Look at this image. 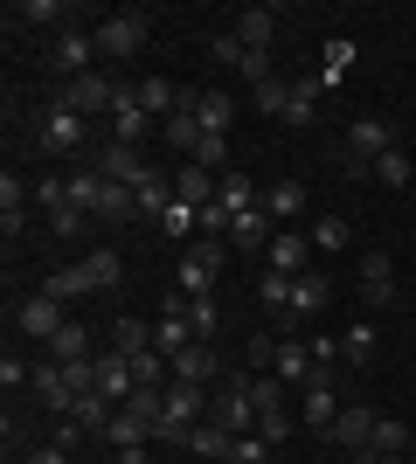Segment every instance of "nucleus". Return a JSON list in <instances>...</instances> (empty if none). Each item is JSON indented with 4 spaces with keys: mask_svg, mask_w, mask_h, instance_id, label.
Here are the masks:
<instances>
[{
    "mask_svg": "<svg viewBox=\"0 0 416 464\" xmlns=\"http://www.w3.org/2000/svg\"><path fill=\"white\" fill-rule=\"evenodd\" d=\"M63 104H70V111H83V118H98V111H111V104H119V83L98 77V70H91V77H70V83H63Z\"/></svg>",
    "mask_w": 416,
    "mask_h": 464,
    "instance_id": "9",
    "label": "nucleus"
},
{
    "mask_svg": "<svg viewBox=\"0 0 416 464\" xmlns=\"http://www.w3.org/2000/svg\"><path fill=\"white\" fill-rule=\"evenodd\" d=\"M15 326L28 333V340H35V347H49V340H56V333L70 326V319H63V305H56V298H42V291H35V298H21V312H15Z\"/></svg>",
    "mask_w": 416,
    "mask_h": 464,
    "instance_id": "10",
    "label": "nucleus"
},
{
    "mask_svg": "<svg viewBox=\"0 0 416 464\" xmlns=\"http://www.w3.org/2000/svg\"><path fill=\"white\" fill-rule=\"evenodd\" d=\"M119 464H146V444H132V450H119Z\"/></svg>",
    "mask_w": 416,
    "mask_h": 464,
    "instance_id": "51",
    "label": "nucleus"
},
{
    "mask_svg": "<svg viewBox=\"0 0 416 464\" xmlns=\"http://www.w3.org/2000/svg\"><path fill=\"white\" fill-rule=\"evenodd\" d=\"M91 35H98V56H139V49H146V14H139V7H125V14L98 21Z\"/></svg>",
    "mask_w": 416,
    "mask_h": 464,
    "instance_id": "6",
    "label": "nucleus"
},
{
    "mask_svg": "<svg viewBox=\"0 0 416 464\" xmlns=\"http://www.w3.org/2000/svg\"><path fill=\"white\" fill-rule=\"evenodd\" d=\"M222 243L216 236H195V243H188V250H180V277H174V291L180 298H208V285H216V271H222Z\"/></svg>",
    "mask_w": 416,
    "mask_h": 464,
    "instance_id": "2",
    "label": "nucleus"
},
{
    "mask_svg": "<svg viewBox=\"0 0 416 464\" xmlns=\"http://www.w3.org/2000/svg\"><path fill=\"white\" fill-rule=\"evenodd\" d=\"M222 208L229 215H250V208H264V188L250 174H243V167H229V174H222Z\"/></svg>",
    "mask_w": 416,
    "mask_h": 464,
    "instance_id": "26",
    "label": "nucleus"
},
{
    "mask_svg": "<svg viewBox=\"0 0 416 464\" xmlns=\"http://www.w3.org/2000/svg\"><path fill=\"white\" fill-rule=\"evenodd\" d=\"M250 97H257V111H264V118H285V97H292V83H285V77H271V83H257Z\"/></svg>",
    "mask_w": 416,
    "mask_h": 464,
    "instance_id": "46",
    "label": "nucleus"
},
{
    "mask_svg": "<svg viewBox=\"0 0 416 464\" xmlns=\"http://www.w3.org/2000/svg\"><path fill=\"white\" fill-rule=\"evenodd\" d=\"M216 368H222V361H216V347H208V340H195V347H180V353H174V382L208 388V382H216Z\"/></svg>",
    "mask_w": 416,
    "mask_h": 464,
    "instance_id": "22",
    "label": "nucleus"
},
{
    "mask_svg": "<svg viewBox=\"0 0 416 464\" xmlns=\"http://www.w3.org/2000/svg\"><path fill=\"white\" fill-rule=\"evenodd\" d=\"M195 118H201V132H208V139H229V118H237V111H229V97H222V91H201Z\"/></svg>",
    "mask_w": 416,
    "mask_h": 464,
    "instance_id": "29",
    "label": "nucleus"
},
{
    "mask_svg": "<svg viewBox=\"0 0 416 464\" xmlns=\"http://www.w3.org/2000/svg\"><path fill=\"white\" fill-rule=\"evenodd\" d=\"M49 361H91V326H77V319H70V326L49 340Z\"/></svg>",
    "mask_w": 416,
    "mask_h": 464,
    "instance_id": "34",
    "label": "nucleus"
},
{
    "mask_svg": "<svg viewBox=\"0 0 416 464\" xmlns=\"http://www.w3.org/2000/svg\"><path fill=\"white\" fill-rule=\"evenodd\" d=\"M264 256H271V271H277V277H305V271H313V236H298V229H277V236H271V250H264Z\"/></svg>",
    "mask_w": 416,
    "mask_h": 464,
    "instance_id": "12",
    "label": "nucleus"
},
{
    "mask_svg": "<svg viewBox=\"0 0 416 464\" xmlns=\"http://www.w3.org/2000/svg\"><path fill=\"white\" fill-rule=\"evenodd\" d=\"M410 174H416V167H410V153H402V146H396V153H382L375 167H368V180H389V188H410Z\"/></svg>",
    "mask_w": 416,
    "mask_h": 464,
    "instance_id": "38",
    "label": "nucleus"
},
{
    "mask_svg": "<svg viewBox=\"0 0 416 464\" xmlns=\"http://www.w3.org/2000/svg\"><path fill=\"white\" fill-rule=\"evenodd\" d=\"M243 368H250V374H271L277 368V340H264V333H257V340H243Z\"/></svg>",
    "mask_w": 416,
    "mask_h": 464,
    "instance_id": "45",
    "label": "nucleus"
},
{
    "mask_svg": "<svg viewBox=\"0 0 416 464\" xmlns=\"http://www.w3.org/2000/svg\"><path fill=\"white\" fill-rule=\"evenodd\" d=\"M354 70V42H326V56H319V83H340Z\"/></svg>",
    "mask_w": 416,
    "mask_h": 464,
    "instance_id": "40",
    "label": "nucleus"
},
{
    "mask_svg": "<svg viewBox=\"0 0 416 464\" xmlns=\"http://www.w3.org/2000/svg\"><path fill=\"white\" fill-rule=\"evenodd\" d=\"M305 423L326 437L334 430V416H340V395H334V368H313V382H305V409H298Z\"/></svg>",
    "mask_w": 416,
    "mask_h": 464,
    "instance_id": "13",
    "label": "nucleus"
},
{
    "mask_svg": "<svg viewBox=\"0 0 416 464\" xmlns=\"http://www.w3.org/2000/svg\"><path fill=\"white\" fill-rule=\"evenodd\" d=\"M28 464H70V450H63V444H42V450H28Z\"/></svg>",
    "mask_w": 416,
    "mask_h": 464,
    "instance_id": "50",
    "label": "nucleus"
},
{
    "mask_svg": "<svg viewBox=\"0 0 416 464\" xmlns=\"http://www.w3.org/2000/svg\"><path fill=\"white\" fill-rule=\"evenodd\" d=\"M83 291H91V285H83V271H77V264H63V271H49V277H42V298H56V305L83 298Z\"/></svg>",
    "mask_w": 416,
    "mask_h": 464,
    "instance_id": "35",
    "label": "nucleus"
},
{
    "mask_svg": "<svg viewBox=\"0 0 416 464\" xmlns=\"http://www.w3.org/2000/svg\"><path fill=\"white\" fill-rule=\"evenodd\" d=\"M382 153H396V125H389V118H354V125H347V153H340V160L375 167Z\"/></svg>",
    "mask_w": 416,
    "mask_h": 464,
    "instance_id": "5",
    "label": "nucleus"
},
{
    "mask_svg": "<svg viewBox=\"0 0 416 464\" xmlns=\"http://www.w3.org/2000/svg\"><path fill=\"white\" fill-rule=\"evenodd\" d=\"M208 388H195V382H167V409H160V437L153 444H188V430L195 423H208Z\"/></svg>",
    "mask_w": 416,
    "mask_h": 464,
    "instance_id": "1",
    "label": "nucleus"
},
{
    "mask_svg": "<svg viewBox=\"0 0 416 464\" xmlns=\"http://www.w3.org/2000/svg\"><path fill=\"white\" fill-rule=\"evenodd\" d=\"M229 444H237V437H229V430H222L216 416L188 430V450H195V458H229Z\"/></svg>",
    "mask_w": 416,
    "mask_h": 464,
    "instance_id": "32",
    "label": "nucleus"
},
{
    "mask_svg": "<svg viewBox=\"0 0 416 464\" xmlns=\"http://www.w3.org/2000/svg\"><path fill=\"white\" fill-rule=\"evenodd\" d=\"M63 14H70L63 0H21V7H15L7 21H35V28H49V21H63Z\"/></svg>",
    "mask_w": 416,
    "mask_h": 464,
    "instance_id": "44",
    "label": "nucleus"
},
{
    "mask_svg": "<svg viewBox=\"0 0 416 464\" xmlns=\"http://www.w3.org/2000/svg\"><path fill=\"white\" fill-rule=\"evenodd\" d=\"M313 368H319V361H313V347H298V340H292V333H285V340H277V382H285V388H305V382H313Z\"/></svg>",
    "mask_w": 416,
    "mask_h": 464,
    "instance_id": "21",
    "label": "nucleus"
},
{
    "mask_svg": "<svg viewBox=\"0 0 416 464\" xmlns=\"http://www.w3.org/2000/svg\"><path fill=\"white\" fill-rule=\"evenodd\" d=\"M229 464H271V444L250 430V437H237V444H229Z\"/></svg>",
    "mask_w": 416,
    "mask_h": 464,
    "instance_id": "47",
    "label": "nucleus"
},
{
    "mask_svg": "<svg viewBox=\"0 0 416 464\" xmlns=\"http://www.w3.org/2000/svg\"><path fill=\"white\" fill-rule=\"evenodd\" d=\"M229 236H237V250H271L277 222H271L264 208H250V215H237V222H229Z\"/></svg>",
    "mask_w": 416,
    "mask_h": 464,
    "instance_id": "27",
    "label": "nucleus"
},
{
    "mask_svg": "<svg viewBox=\"0 0 416 464\" xmlns=\"http://www.w3.org/2000/svg\"><path fill=\"white\" fill-rule=\"evenodd\" d=\"M188 326H195V340H216V305H208V298H188Z\"/></svg>",
    "mask_w": 416,
    "mask_h": 464,
    "instance_id": "48",
    "label": "nucleus"
},
{
    "mask_svg": "<svg viewBox=\"0 0 416 464\" xmlns=\"http://www.w3.org/2000/svg\"><path fill=\"white\" fill-rule=\"evenodd\" d=\"M35 382V368H28V361H21V353H7V361H0V388H7V395H15V388H28Z\"/></svg>",
    "mask_w": 416,
    "mask_h": 464,
    "instance_id": "49",
    "label": "nucleus"
},
{
    "mask_svg": "<svg viewBox=\"0 0 416 464\" xmlns=\"http://www.w3.org/2000/svg\"><path fill=\"white\" fill-rule=\"evenodd\" d=\"M340 361H347V368H368V361H375V326H347V340H340Z\"/></svg>",
    "mask_w": 416,
    "mask_h": 464,
    "instance_id": "37",
    "label": "nucleus"
},
{
    "mask_svg": "<svg viewBox=\"0 0 416 464\" xmlns=\"http://www.w3.org/2000/svg\"><path fill=\"white\" fill-rule=\"evenodd\" d=\"M174 201H188V208H216V201H222V174H208V167L188 160V167L174 174Z\"/></svg>",
    "mask_w": 416,
    "mask_h": 464,
    "instance_id": "16",
    "label": "nucleus"
},
{
    "mask_svg": "<svg viewBox=\"0 0 416 464\" xmlns=\"http://www.w3.org/2000/svg\"><path fill=\"white\" fill-rule=\"evenodd\" d=\"M111 340H119V353H153V326H139V319H119Z\"/></svg>",
    "mask_w": 416,
    "mask_h": 464,
    "instance_id": "42",
    "label": "nucleus"
},
{
    "mask_svg": "<svg viewBox=\"0 0 416 464\" xmlns=\"http://www.w3.org/2000/svg\"><path fill=\"white\" fill-rule=\"evenodd\" d=\"M42 222H49V236H70V243H77V236H83V222H91V215H83L77 201H63V208H49V215H42Z\"/></svg>",
    "mask_w": 416,
    "mask_h": 464,
    "instance_id": "41",
    "label": "nucleus"
},
{
    "mask_svg": "<svg viewBox=\"0 0 416 464\" xmlns=\"http://www.w3.org/2000/svg\"><path fill=\"white\" fill-rule=\"evenodd\" d=\"M104 437H111V450H132V444H153V437H160V423H153V416H139V409H119Z\"/></svg>",
    "mask_w": 416,
    "mask_h": 464,
    "instance_id": "24",
    "label": "nucleus"
},
{
    "mask_svg": "<svg viewBox=\"0 0 416 464\" xmlns=\"http://www.w3.org/2000/svg\"><path fill=\"white\" fill-rule=\"evenodd\" d=\"M98 395H111L119 409L139 395V374H132V361H125V353H98Z\"/></svg>",
    "mask_w": 416,
    "mask_h": 464,
    "instance_id": "18",
    "label": "nucleus"
},
{
    "mask_svg": "<svg viewBox=\"0 0 416 464\" xmlns=\"http://www.w3.org/2000/svg\"><path fill=\"white\" fill-rule=\"evenodd\" d=\"M319 91H326V83H319V70H313V77H292V97H285V125H313V118H319Z\"/></svg>",
    "mask_w": 416,
    "mask_h": 464,
    "instance_id": "25",
    "label": "nucleus"
},
{
    "mask_svg": "<svg viewBox=\"0 0 416 464\" xmlns=\"http://www.w3.org/2000/svg\"><path fill=\"white\" fill-rule=\"evenodd\" d=\"M264 215H271V222H292V215H305V188H298V180H277V188H264Z\"/></svg>",
    "mask_w": 416,
    "mask_h": 464,
    "instance_id": "30",
    "label": "nucleus"
},
{
    "mask_svg": "<svg viewBox=\"0 0 416 464\" xmlns=\"http://www.w3.org/2000/svg\"><path fill=\"white\" fill-rule=\"evenodd\" d=\"M313 250H347V215H319L313 222Z\"/></svg>",
    "mask_w": 416,
    "mask_h": 464,
    "instance_id": "43",
    "label": "nucleus"
},
{
    "mask_svg": "<svg viewBox=\"0 0 416 464\" xmlns=\"http://www.w3.org/2000/svg\"><path fill=\"white\" fill-rule=\"evenodd\" d=\"M208 49H216L222 63H229V70H237V77H250V91H257V83H271L277 70H271V49H243L237 35H216L208 42Z\"/></svg>",
    "mask_w": 416,
    "mask_h": 464,
    "instance_id": "11",
    "label": "nucleus"
},
{
    "mask_svg": "<svg viewBox=\"0 0 416 464\" xmlns=\"http://www.w3.org/2000/svg\"><path fill=\"white\" fill-rule=\"evenodd\" d=\"M208 416H216L229 437H250V430H257V402H250V368L229 374V388H222L216 402H208Z\"/></svg>",
    "mask_w": 416,
    "mask_h": 464,
    "instance_id": "4",
    "label": "nucleus"
},
{
    "mask_svg": "<svg viewBox=\"0 0 416 464\" xmlns=\"http://www.w3.org/2000/svg\"><path fill=\"white\" fill-rule=\"evenodd\" d=\"M195 83H188V104H180V111L174 118H160V132H167V146H174V153H188V160H195L201 153V139H208V132H201V118H195Z\"/></svg>",
    "mask_w": 416,
    "mask_h": 464,
    "instance_id": "15",
    "label": "nucleus"
},
{
    "mask_svg": "<svg viewBox=\"0 0 416 464\" xmlns=\"http://www.w3.org/2000/svg\"><path fill=\"white\" fill-rule=\"evenodd\" d=\"M132 201H139V215H153V222H160V215L174 208V180H167V174L153 167V174H146V180L132 188Z\"/></svg>",
    "mask_w": 416,
    "mask_h": 464,
    "instance_id": "28",
    "label": "nucleus"
},
{
    "mask_svg": "<svg viewBox=\"0 0 416 464\" xmlns=\"http://www.w3.org/2000/svg\"><path fill=\"white\" fill-rule=\"evenodd\" d=\"M402 291H396V264H389V250H368L361 256V305H375V312H389Z\"/></svg>",
    "mask_w": 416,
    "mask_h": 464,
    "instance_id": "8",
    "label": "nucleus"
},
{
    "mask_svg": "<svg viewBox=\"0 0 416 464\" xmlns=\"http://www.w3.org/2000/svg\"><path fill=\"white\" fill-rule=\"evenodd\" d=\"M56 63L70 70V77H91V63H98V35H83V28H63Z\"/></svg>",
    "mask_w": 416,
    "mask_h": 464,
    "instance_id": "23",
    "label": "nucleus"
},
{
    "mask_svg": "<svg viewBox=\"0 0 416 464\" xmlns=\"http://www.w3.org/2000/svg\"><path fill=\"white\" fill-rule=\"evenodd\" d=\"M98 174H104V180H119V188H139L153 167H146V153H139V146H119V139H111V146L98 153Z\"/></svg>",
    "mask_w": 416,
    "mask_h": 464,
    "instance_id": "17",
    "label": "nucleus"
},
{
    "mask_svg": "<svg viewBox=\"0 0 416 464\" xmlns=\"http://www.w3.org/2000/svg\"><path fill=\"white\" fill-rule=\"evenodd\" d=\"M375 423H382L375 402H340V416H334V430H326V437H334V444H347V450L361 458V450L375 444Z\"/></svg>",
    "mask_w": 416,
    "mask_h": 464,
    "instance_id": "7",
    "label": "nucleus"
},
{
    "mask_svg": "<svg viewBox=\"0 0 416 464\" xmlns=\"http://www.w3.org/2000/svg\"><path fill=\"white\" fill-rule=\"evenodd\" d=\"M277 21H285V14H277V7H243L229 35H237L243 49H271V42H277Z\"/></svg>",
    "mask_w": 416,
    "mask_h": 464,
    "instance_id": "20",
    "label": "nucleus"
},
{
    "mask_svg": "<svg viewBox=\"0 0 416 464\" xmlns=\"http://www.w3.org/2000/svg\"><path fill=\"white\" fill-rule=\"evenodd\" d=\"M83 132H91V118H83V111H70L63 97H56V104H49V111L35 118V146H42V153H77V146H83Z\"/></svg>",
    "mask_w": 416,
    "mask_h": 464,
    "instance_id": "3",
    "label": "nucleus"
},
{
    "mask_svg": "<svg viewBox=\"0 0 416 464\" xmlns=\"http://www.w3.org/2000/svg\"><path fill=\"white\" fill-rule=\"evenodd\" d=\"M35 402L49 409V416H70V409H77V388H70V374H63V361H42L35 368Z\"/></svg>",
    "mask_w": 416,
    "mask_h": 464,
    "instance_id": "14",
    "label": "nucleus"
},
{
    "mask_svg": "<svg viewBox=\"0 0 416 464\" xmlns=\"http://www.w3.org/2000/svg\"><path fill=\"white\" fill-rule=\"evenodd\" d=\"M319 305H326V277H319V271L292 277V312H285V319H313Z\"/></svg>",
    "mask_w": 416,
    "mask_h": 464,
    "instance_id": "31",
    "label": "nucleus"
},
{
    "mask_svg": "<svg viewBox=\"0 0 416 464\" xmlns=\"http://www.w3.org/2000/svg\"><path fill=\"white\" fill-rule=\"evenodd\" d=\"M70 416H77L83 430H111V416H119V402H111V395H98V388H91V395H77V409H70Z\"/></svg>",
    "mask_w": 416,
    "mask_h": 464,
    "instance_id": "33",
    "label": "nucleus"
},
{
    "mask_svg": "<svg viewBox=\"0 0 416 464\" xmlns=\"http://www.w3.org/2000/svg\"><path fill=\"white\" fill-rule=\"evenodd\" d=\"M257 305H264V312H292V277L264 271V277H257Z\"/></svg>",
    "mask_w": 416,
    "mask_h": 464,
    "instance_id": "39",
    "label": "nucleus"
},
{
    "mask_svg": "<svg viewBox=\"0 0 416 464\" xmlns=\"http://www.w3.org/2000/svg\"><path fill=\"white\" fill-rule=\"evenodd\" d=\"M368 450H375V458H402V450H410V423L382 416V423H375V444H368Z\"/></svg>",
    "mask_w": 416,
    "mask_h": 464,
    "instance_id": "36",
    "label": "nucleus"
},
{
    "mask_svg": "<svg viewBox=\"0 0 416 464\" xmlns=\"http://www.w3.org/2000/svg\"><path fill=\"white\" fill-rule=\"evenodd\" d=\"M77 271H83V285H91V291H119V285H125V264H119V250H104V243L77 256Z\"/></svg>",
    "mask_w": 416,
    "mask_h": 464,
    "instance_id": "19",
    "label": "nucleus"
}]
</instances>
